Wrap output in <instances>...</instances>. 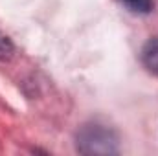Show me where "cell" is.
<instances>
[{
    "label": "cell",
    "mask_w": 158,
    "mask_h": 156,
    "mask_svg": "<svg viewBox=\"0 0 158 156\" xmlns=\"http://www.w3.org/2000/svg\"><path fill=\"white\" fill-rule=\"evenodd\" d=\"M123 2L129 9H132L136 13L145 15V13H151V9H153V0H123Z\"/></svg>",
    "instance_id": "obj_3"
},
{
    "label": "cell",
    "mask_w": 158,
    "mask_h": 156,
    "mask_svg": "<svg viewBox=\"0 0 158 156\" xmlns=\"http://www.w3.org/2000/svg\"><path fill=\"white\" fill-rule=\"evenodd\" d=\"M142 63L151 74L158 76V37H153V39H149L143 44V48H142Z\"/></svg>",
    "instance_id": "obj_2"
},
{
    "label": "cell",
    "mask_w": 158,
    "mask_h": 156,
    "mask_svg": "<svg viewBox=\"0 0 158 156\" xmlns=\"http://www.w3.org/2000/svg\"><path fill=\"white\" fill-rule=\"evenodd\" d=\"M77 151L83 154H116L118 136L116 132L101 123H86L76 136Z\"/></svg>",
    "instance_id": "obj_1"
},
{
    "label": "cell",
    "mask_w": 158,
    "mask_h": 156,
    "mask_svg": "<svg viewBox=\"0 0 158 156\" xmlns=\"http://www.w3.org/2000/svg\"><path fill=\"white\" fill-rule=\"evenodd\" d=\"M13 53H15L13 42L0 31V61H9V59L13 57Z\"/></svg>",
    "instance_id": "obj_4"
}]
</instances>
